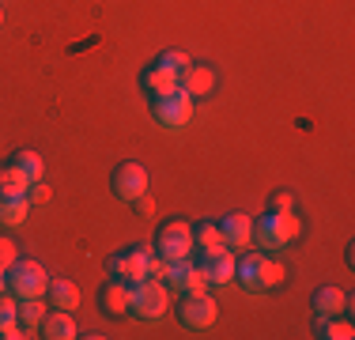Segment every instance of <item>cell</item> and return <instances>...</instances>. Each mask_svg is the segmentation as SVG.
Wrapping results in <instances>:
<instances>
[{"label":"cell","mask_w":355,"mask_h":340,"mask_svg":"<svg viewBox=\"0 0 355 340\" xmlns=\"http://www.w3.org/2000/svg\"><path fill=\"white\" fill-rule=\"evenodd\" d=\"M302 235V219L295 208L287 212H268V216L253 219V246H261V250H287V246H295Z\"/></svg>","instance_id":"6da1fadb"},{"label":"cell","mask_w":355,"mask_h":340,"mask_svg":"<svg viewBox=\"0 0 355 340\" xmlns=\"http://www.w3.org/2000/svg\"><path fill=\"white\" fill-rule=\"evenodd\" d=\"M171 310V291H166L163 280H140L132 284V318L140 321H163Z\"/></svg>","instance_id":"7a4b0ae2"},{"label":"cell","mask_w":355,"mask_h":340,"mask_svg":"<svg viewBox=\"0 0 355 340\" xmlns=\"http://www.w3.org/2000/svg\"><path fill=\"white\" fill-rule=\"evenodd\" d=\"M46 287H49V272L38 265V261H15L8 269V291L15 299H46Z\"/></svg>","instance_id":"3957f363"},{"label":"cell","mask_w":355,"mask_h":340,"mask_svg":"<svg viewBox=\"0 0 355 340\" xmlns=\"http://www.w3.org/2000/svg\"><path fill=\"white\" fill-rule=\"evenodd\" d=\"M193 250H197V242H193V227L185 223V219H171V223L159 227L155 235V253L166 261H185L193 257Z\"/></svg>","instance_id":"277c9868"},{"label":"cell","mask_w":355,"mask_h":340,"mask_svg":"<svg viewBox=\"0 0 355 340\" xmlns=\"http://www.w3.org/2000/svg\"><path fill=\"white\" fill-rule=\"evenodd\" d=\"M155 121L163 125L166 133H182L185 125L193 121V99L185 95L182 87H178L174 95H163V99H155Z\"/></svg>","instance_id":"5b68a950"},{"label":"cell","mask_w":355,"mask_h":340,"mask_svg":"<svg viewBox=\"0 0 355 340\" xmlns=\"http://www.w3.org/2000/svg\"><path fill=\"white\" fill-rule=\"evenodd\" d=\"M151 257H155V246H140V250L114 253V257H110V272H114L117 280H125V284H140V280H148Z\"/></svg>","instance_id":"8992f818"},{"label":"cell","mask_w":355,"mask_h":340,"mask_svg":"<svg viewBox=\"0 0 355 340\" xmlns=\"http://www.w3.org/2000/svg\"><path fill=\"white\" fill-rule=\"evenodd\" d=\"M178 318H182L185 329H212L219 321V306L208 291L200 295H182V306H178Z\"/></svg>","instance_id":"52a82bcc"},{"label":"cell","mask_w":355,"mask_h":340,"mask_svg":"<svg viewBox=\"0 0 355 340\" xmlns=\"http://www.w3.org/2000/svg\"><path fill=\"white\" fill-rule=\"evenodd\" d=\"M148 167L144 163H121L114 170V193L121 201H137V197H144L148 193Z\"/></svg>","instance_id":"ba28073f"},{"label":"cell","mask_w":355,"mask_h":340,"mask_svg":"<svg viewBox=\"0 0 355 340\" xmlns=\"http://www.w3.org/2000/svg\"><path fill=\"white\" fill-rule=\"evenodd\" d=\"M219 231H223V242L231 250H250L253 246V219L246 212H231V216L219 219Z\"/></svg>","instance_id":"9c48e42d"},{"label":"cell","mask_w":355,"mask_h":340,"mask_svg":"<svg viewBox=\"0 0 355 340\" xmlns=\"http://www.w3.org/2000/svg\"><path fill=\"white\" fill-rule=\"evenodd\" d=\"M234 265H239V250H231V246H223V250L208 253V261H205L208 284H212V287L234 284Z\"/></svg>","instance_id":"30bf717a"},{"label":"cell","mask_w":355,"mask_h":340,"mask_svg":"<svg viewBox=\"0 0 355 340\" xmlns=\"http://www.w3.org/2000/svg\"><path fill=\"white\" fill-rule=\"evenodd\" d=\"M98 303H103V310L110 318H125V314L132 310V284H125V280H110V284L98 291Z\"/></svg>","instance_id":"8fae6325"},{"label":"cell","mask_w":355,"mask_h":340,"mask_svg":"<svg viewBox=\"0 0 355 340\" xmlns=\"http://www.w3.org/2000/svg\"><path fill=\"white\" fill-rule=\"evenodd\" d=\"M216 83H219V76H216V68H212V65H189V68L182 72V91H185L189 99H205V95H212Z\"/></svg>","instance_id":"7c38bea8"},{"label":"cell","mask_w":355,"mask_h":340,"mask_svg":"<svg viewBox=\"0 0 355 340\" xmlns=\"http://www.w3.org/2000/svg\"><path fill=\"white\" fill-rule=\"evenodd\" d=\"M144 87L151 91V99L174 95V91L182 87V72H174V68H163V65H151L148 72H144Z\"/></svg>","instance_id":"4fadbf2b"},{"label":"cell","mask_w":355,"mask_h":340,"mask_svg":"<svg viewBox=\"0 0 355 340\" xmlns=\"http://www.w3.org/2000/svg\"><path fill=\"white\" fill-rule=\"evenodd\" d=\"M42 337H49V340H76L80 337V325H76L72 310H49L46 321H42Z\"/></svg>","instance_id":"5bb4252c"},{"label":"cell","mask_w":355,"mask_h":340,"mask_svg":"<svg viewBox=\"0 0 355 340\" xmlns=\"http://www.w3.org/2000/svg\"><path fill=\"white\" fill-rule=\"evenodd\" d=\"M46 303L53 306V310H76V306H80V287H76L72 280H49Z\"/></svg>","instance_id":"9a60e30c"},{"label":"cell","mask_w":355,"mask_h":340,"mask_svg":"<svg viewBox=\"0 0 355 340\" xmlns=\"http://www.w3.org/2000/svg\"><path fill=\"white\" fill-rule=\"evenodd\" d=\"M31 178L23 174V167L19 163H8V167H0V197H27L31 193Z\"/></svg>","instance_id":"2e32d148"},{"label":"cell","mask_w":355,"mask_h":340,"mask_svg":"<svg viewBox=\"0 0 355 340\" xmlns=\"http://www.w3.org/2000/svg\"><path fill=\"white\" fill-rule=\"evenodd\" d=\"M314 310L321 314V318H329V314H344L348 310V291H344V287H333V284L318 287L314 291Z\"/></svg>","instance_id":"e0dca14e"},{"label":"cell","mask_w":355,"mask_h":340,"mask_svg":"<svg viewBox=\"0 0 355 340\" xmlns=\"http://www.w3.org/2000/svg\"><path fill=\"white\" fill-rule=\"evenodd\" d=\"M261 257H265V253L242 250V261L234 265V284H242L246 291H261Z\"/></svg>","instance_id":"ac0fdd59"},{"label":"cell","mask_w":355,"mask_h":340,"mask_svg":"<svg viewBox=\"0 0 355 340\" xmlns=\"http://www.w3.org/2000/svg\"><path fill=\"white\" fill-rule=\"evenodd\" d=\"M31 212V197H0V227H23Z\"/></svg>","instance_id":"d6986e66"},{"label":"cell","mask_w":355,"mask_h":340,"mask_svg":"<svg viewBox=\"0 0 355 340\" xmlns=\"http://www.w3.org/2000/svg\"><path fill=\"white\" fill-rule=\"evenodd\" d=\"M318 337L321 340H352L355 325L348 318H340V314H329V318H321V314H318Z\"/></svg>","instance_id":"ffe728a7"},{"label":"cell","mask_w":355,"mask_h":340,"mask_svg":"<svg viewBox=\"0 0 355 340\" xmlns=\"http://www.w3.org/2000/svg\"><path fill=\"white\" fill-rule=\"evenodd\" d=\"M193 242L200 246L205 253H216V250H223V231H219V223H212V219H205V223H197L193 227Z\"/></svg>","instance_id":"44dd1931"},{"label":"cell","mask_w":355,"mask_h":340,"mask_svg":"<svg viewBox=\"0 0 355 340\" xmlns=\"http://www.w3.org/2000/svg\"><path fill=\"white\" fill-rule=\"evenodd\" d=\"M46 303L42 299H19V325L27 329V333H38L42 321H46Z\"/></svg>","instance_id":"7402d4cb"},{"label":"cell","mask_w":355,"mask_h":340,"mask_svg":"<svg viewBox=\"0 0 355 340\" xmlns=\"http://www.w3.org/2000/svg\"><path fill=\"white\" fill-rule=\"evenodd\" d=\"M284 280H287V269L280 265L276 257H261V291H272V287H284Z\"/></svg>","instance_id":"603a6c76"},{"label":"cell","mask_w":355,"mask_h":340,"mask_svg":"<svg viewBox=\"0 0 355 340\" xmlns=\"http://www.w3.org/2000/svg\"><path fill=\"white\" fill-rule=\"evenodd\" d=\"M208 272H205V265H193L189 261V269H185V276H182V284H178V291L182 295H200V291H208Z\"/></svg>","instance_id":"cb8c5ba5"},{"label":"cell","mask_w":355,"mask_h":340,"mask_svg":"<svg viewBox=\"0 0 355 340\" xmlns=\"http://www.w3.org/2000/svg\"><path fill=\"white\" fill-rule=\"evenodd\" d=\"M15 163L23 167V174L31 178V182H42V174H46V163H42V155L35 148H23V151H15Z\"/></svg>","instance_id":"d4e9b609"},{"label":"cell","mask_w":355,"mask_h":340,"mask_svg":"<svg viewBox=\"0 0 355 340\" xmlns=\"http://www.w3.org/2000/svg\"><path fill=\"white\" fill-rule=\"evenodd\" d=\"M15 321H19V299H15V295H0V333H4L8 325H15Z\"/></svg>","instance_id":"484cf974"},{"label":"cell","mask_w":355,"mask_h":340,"mask_svg":"<svg viewBox=\"0 0 355 340\" xmlns=\"http://www.w3.org/2000/svg\"><path fill=\"white\" fill-rule=\"evenodd\" d=\"M155 65H163V68H174V72H185L193 61H189V53L185 49H166V53H159V61Z\"/></svg>","instance_id":"4316f807"},{"label":"cell","mask_w":355,"mask_h":340,"mask_svg":"<svg viewBox=\"0 0 355 340\" xmlns=\"http://www.w3.org/2000/svg\"><path fill=\"white\" fill-rule=\"evenodd\" d=\"M15 261H19V250H15V242H12V238H8V235H0V269H12L15 265Z\"/></svg>","instance_id":"83f0119b"},{"label":"cell","mask_w":355,"mask_h":340,"mask_svg":"<svg viewBox=\"0 0 355 340\" xmlns=\"http://www.w3.org/2000/svg\"><path fill=\"white\" fill-rule=\"evenodd\" d=\"M27 197H31V204H46V201H49V185H46V182H35Z\"/></svg>","instance_id":"f1b7e54d"},{"label":"cell","mask_w":355,"mask_h":340,"mask_svg":"<svg viewBox=\"0 0 355 340\" xmlns=\"http://www.w3.org/2000/svg\"><path fill=\"white\" fill-rule=\"evenodd\" d=\"M272 208H276V212H287V208H295V193L280 189V193L272 197Z\"/></svg>","instance_id":"f546056e"},{"label":"cell","mask_w":355,"mask_h":340,"mask_svg":"<svg viewBox=\"0 0 355 340\" xmlns=\"http://www.w3.org/2000/svg\"><path fill=\"white\" fill-rule=\"evenodd\" d=\"M137 212H140V216H151V212H155V201L144 193V197H137Z\"/></svg>","instance_id":"4dcf8cb0"},{"label":"cell","mask_w":355,"mask_h":340,"mask_svg":"<svg viewBox=\"0 0 355 340\" xmlns=\"http://www.w3.org/2000/svg\"><path fill=\"white\" fill-rule=\"evenodd\" d=\"M4 291H8V272L0 269V295H4Z\"/></svg>","instance_id":"1f68e13d"},{"label":"cell","mask_w":355,"mask_h":340,"mask_svg":"<svg viewBox=\"0 0 355 340\" xmlns=\"http://www.w3.org/2000/svg\"><path fill=\"white\" fill-rule=\"evenodd\" d=\"M0 27H4V4H0Z\"/></svg>","instance_id":"d6a6232c"}]
</instances>
